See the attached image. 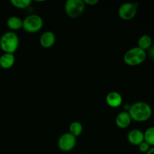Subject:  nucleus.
Here are the masks:
<instances>
[{
  "label": "nucleus",
  "instance_id": "nucleus-1",
  "mask_svg": "<svg viewBox=\"0 0 154 154\" xmlns=\"http://www.w3.org/2000/svg\"><path fill=\"white\" fill-rule=\"evenodd\" d=\"M128 113L132 120L138 123H144L150 120L153 115V109L145 102H136L130 105Z\"/></svg>",
  "mask_w": 154,
  "mask_h": 154
},
{
  "label": "nucleus",
  "instance_id": "nucleus-2",
  "mask_svg": "<svg viewBox=\"0 0 154 154\" xmlns=\"http://www.w3.org/2000/svg\"><path fill=\"white\" fill-rule=\"evenodd\" d=\"M20 39L14 32H6L0 38V48L4 53L14 54L19 47Z\"/></svg>",
  "mask_w": 154,
  "mask_h": 154
},
{
  "label": "nucleus",
  "instance_id": "nucleus-3",
  "mask_svg": "<svg viewBox=\"0 0 154 154\" xmlns=\"http://www.w3.org/2000/svg\"><path fill=\"white\" fill-rule=\"evenodd\" d=\"M147 58V53L138 47L128 50L123 55V61L127 66H137L142 64Z\"/></svg>",
  "mask_w": 154,
  "mask_h": 154
},
{
  "label": "nucleus",
  "instance_id": "nucleus-4",
  "mask_svg": "<svg viewBox=\"0 0 154 154\" xmlns=\"http://www.w3.org/2000/svg\"><path fill=\"white\" fill-rule=\"evenodd\" d=\"M85 4L83 0H68L65 3V11L71 18H78L84 13Z\"/></svg>",
  "mask_w": 154,
  "mask_h": 154
},
{
  "label": "nucleus",
  "instance_id": "nucleus-5",
  "mask_svg": "<svg viewBox=\"0 0 154 154\" xmlns=\"http://www.w3.org/2000/svg\"><path fill=\"white\" fill-rule=\"evenodd\" d=\"M43 25V20L37 14L29 15L23 20V29L29 33L38 32L42 29Z\"/></svg>",
  "mask_w": 154,
  "mask_h": 154
},
{
  "label": "nucleus",
  "instance_id": "nucleus-6",
  "mask_svg": "<svg viewBox=\"0 0 154 154\" xmlns=\"http://www.w3.org/2000/svg\"><path fill=\"white\" fill-rule=\"evenodd\" d=\"M137 5L135 3L125 2L120 6L118 10L119 17L123 20H131L137 14Z\"/></svg>",
  "mask_w": 154,
  "mask_h": 154
},
{
  "label": "nucleus",
  "instance_id": "nucleus-7",
  "mask_svg": "<svg viewBox=\"0 0 154 154\" xmlns=\"http://www.w3.org/2000/svg\"><path fill=\"white\" fill-rule=\"evenodd\" d=\"M77 139L69 132H66L58 140V147L63 152H69L75 148Z\"/></svg>",
  "mask_w": 154,
  "mask_h": 154
},
{
  "label": "nucleus",
  "instance_id": "nucleus-8",
  "mask_svg": "<svg viewBox=\"0 0 154 154\" xmlns=\"http://www.w3.org/2000/svg\"><path fill=\"white\" fill-rule=\"evenodd\" d=\"M127 140L130 144L133 146H138L144 141V132L138 129H132L127 135Z\"/></svg>",
  "mask_w": 154,
  "mask_h": 154
},
{
  "label": "nucleus",
  "instance_id": "nucleus-9",
  "mask_svg": "<svg viewBox=\"0 0 154 154\" xmlns=\"http://www.w3.org/2000/svg\"><path fill=\"white\" fill-rule=\"evenodd\" d=\"M56 42V36L53 32L46 31L43 32L39 38V43L44 48H50L54 45Z\"/></svg>",
  "mask_w": 154,
  "mask_h": 154
},
{
  "label": "nucleus",
  "instance_id": "nucleus-10",
  "mask_svg": "<svg viewBox=\"0 0 154 154\" xmlns=\"http://www.w3.org/2000/svg\"><path fill=\"white\" fill-rule=\"evenodd\" d=\"M132 122L130 115L127 111H122L119 113L115 119V123L120 129H126L129 127Z\"/></svg>",
  "mask_w": 154,
  "mask_h": 154
},
{
  "label": "nucleus",
  "instance_id": "nucleus-11",
  "mask_svg": "<svg viewBox=\"0 0 154 154\" xmlns=\"http://www.w3.org/2000/svg\"><path fill=\"white\" fill-rule=\"evenodd\" d=\"M107 105L111 108H118L123 103V97L119 93L116 91H112L108 93L106 96Z\"/></svg>",
  "mask_w": 154,
  "mask_h": 154
},
{
  "label": "nucleus",
  "instance_id": "nucleus-12",
  "mask_svg": "<svg viewBox=\"0 0 154 154\" xmlns=\"http://www.w3.org/2000/svg\"><path fill=\"white\" fill-rule=\"evenodd\" d=\"M15 63V56L14 54L4 53L0 57V67L4 69H9Z\"/></svg>",
  "mask_w": 154,
  "mask_h": 154
},
{
  "label": "nucleus",
  "instance_id": "nucleus-13",
  "mask_svg": "<svg viewBox=\"0 0 154 154\" xmlns=\"http://www.w3.org/2000/svg\"><path fill=\"white\" fill-rule=\"evenodd\" d=\"M153 45V39L149 35H142L138 42V47L144 51H147Z\"/></svg>",
  "mask_w": 154,
  "mask_h": 154
},
{
  "label": "nucleus",
  "instance_id": "nucleus-14",
  "mask_svg": "<svg viewBox=\"0 0 154 154\" xmlns=\"http://www.w3.org/2000/svg\"><path fill=\"white\" fill-rule=\"evenodd\" d=\"M7 26L10 29L18 30L23 28V20L17 16H11L8 18Z\"/></svg>",
  "mask_w": 154,
  "mask_h": 154
},
{
  "label": "nucleus",
  "instance_id": "nucleus-15",
  "mask_svg": "<svg viewBox=\"0 0 154 154\" xmlns=\"http://www.w3.org/2000/svg\"><path fill=\"white\" fill-rule=\"evenodd\" d=\"M69 133L72 134V135L77 138L79 135H81L83 132V126L80 122L74 121L69 125Z\"/></svg>",
  "mask_w": 154,
  "mask_h": 154
},
{
  "label": "nucleus",
  "instance_id": "nucleus-16",
  "mask_svg": "<svg viewBox=\"0 0 154 154\" xmlns=\"http://www.w3.org/2000/svg\"><path fill=\"white\" fill-rule=\"evenodd\" d=\"M144 141L147 143L151 147H154V126L147 128L144 132Z\"/></svg>",
  "mask_w": 154,
  "mask_h": 154
},
{
  "label": "nucleus",
  "instance_id": "nucleus-17",
  "mask_svg": "<svg viewBox=\"0 0 154 154\" xmlns=\"http://www.w3.org/2000/svg\"><path fill=\"white\" fill-rule=\"evenodd\" d=\"M11 3L14 7L19 9H26L32 4L31 0H11Z\"/></svg>",
  "mask_w": 154,
  "mask_h": 154
},
{
  "label": "nucleus",
  "instance_id": "nucleus-18",
  "mask_svg": "<svg viewBox=\"0 0 154 154\" xmlns=\"http://www.w3.org/2000/svg\"><path fill=\"white\" fill-rule=\"evenodd\" d=\"M138 147V150H140V152H141V153H147V152H148V150L151 148V147H150V146L144 141H143V142H141Z\"/></svg>",
  "mask_w": 154,
  "mask_h": 154
},
{
  "label": "nucleus",
  "instance_id": "nucleus-19",
  "mask_svg": "<svg viewBox=\"0 0 154 154\" xmlns=\"http://www.w3.org/2000/svg\"><path fill=\"white\" fill-rule=\"evenodd\" d=\"M84 2L85 5H87L93 6L99 3V0H84Z\"/></svg>",
  "mask_w": 154,
  "mask_h": 154
},
{
  "label": "nucleus",
  "instance_id": "nucleus-20",
  "mask_svg": "<svg viewBox=\"0 0 154 154\" xmlns=\"http://www.w3.org/2000/svg\"><path fill=\"white\" fill-rule=\"evenodd\" d=\"M148 54L150 58L154 60V46H153V45H152L151 48L148 50Z\"/></svg>",
  "mask_w": 154,
  "mask_h": 154
},
{
  "label": "nucleus",
  "instance_id": "nucleus-21",
  "mask_svg": "<svg viewBox=\"0 0 154 154\" xmlns=\"http://www.w3.org/2000/svg\"><path fill=\"white\" fill-rule=\"evenodd\" d=\"M145 154H154V147H151V148L148 150V152Z\"/></svg>",
  "mask_w": 154,
  "mask_h": 154
}]
</instances>
